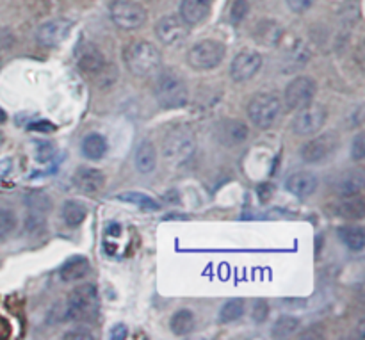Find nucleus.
<instances>
[{
	"instance_id": "4be33fe9",
	"label": "nucleus",
	"mask_w": 365,
	"mask_h": 340,
	"mask_svg": "<svg viewBox=\"0 0 365 340\" xmlns=\"http://www.w3.org/2000/svg\"><path fill=\"white\" fill-rule=\"evenodd\" d=\"M365 185V177L362 170H355V171H348L344 177L341 178L339 182V195L344 196V198H349V196H359L362 192Z\"/></svg>"
},
{
	"instance_id": "c756f323",
	"label": "nucleus",
	"mask_w": 365,
	"mask_h": 340,
	"mask_svg": "<svg viewBox=\"0 0 365 340\" xmlns=\"http://www.w3.org/2000/svg\"><path fill=\"white\" fill-rule=\"evenodd\" d=\"M245 302L242 299H230L223 305L220 312V321L221 323H234V321L241 319L245 316Z\"/></svg>"
},
{
	"instance_id": "a878e982",
	"label": "nucleus",
	"mask_w": 365,
	"mask_h": 340,
	"mask_svg": "<svg viewBox=\"0 0 365 340\" xmlns=\"http://www.w3.org/2000/svg\"><path fill=\"white\" fill-rule=\"evenodd\" d=\"M342 242L348 246L351 252H362L365 246V232L362 227H342L339 230Z\"/></svg>"
},
{
	"instance_id": "bb28decb",
	"label": "nucleus",
	"mask_w": 365,
	"mask_h": 340,
	"mask_svg": "<svg viewBox=\"0 0 365 340\" xmlns=\"http://www.w3.org/2000/svg\"><path fill=\"white\" fill-rule=\"evenodd\" d=\"M118 200L121 202L132 203V205H138L145 210H160V203L157 200H153L152 196L145 195V192H123V195H118Z\"/></svg>"
},
{
	"instance_id": "f704fd0d",
	"label": "nucleus",
	"mask_w": 365,
	"mask_h": 340,
	"mask_svg": "<svg viewBox=\"0 0 365 340\" xmlns=\"http://www.w3.org/2000/svg\"><path fill=\"white\" fill-rule=\"evenodd\" d=\"M250 13V2L248 0H235L230 7V18L234 24H241Z\"/></svg>"
},
{
	"instance_id": "dca6fc26",
	"label": "nucleus",
	"mask_w": 365,
	"mask_h": 340,
	"mask_svg": "<svg viewBox=\"0 0 365 340\" xmlns=\"http://www.w3.org/2000/svg\"><path fill=\"white\" fill-rule=\"evenodd\" d=\"M214 0H182L180 2V18L192 27L207 20L212 9Z\"/></svg>"
},
{
	"instance_id": "e433bc0d",
	"label": "nucleus",
	"mask_w": 365,
	"mask_h": 340,
	"mask_svg": "<svg viewBox=\"0 0 365 340\" xmlns=\"http://www.w3.org/2000/svg\"><path fill=\"white\" fill-rule=\"evenodd\" d=\"M267 314H269L267 303L262 302V299L255 302V305H253V321H255V323H264V321L267 319Z\"/></svg>"
},
{
	"instance_id": "1a4fd4ad",
	"label": "nucleus",
	"mask_w": 365,
	"mask_h": 340,
	"mask_svg": "<svg viewBox=\"0 0 365 340\" xmlns=\"http://www.w3.org/2000/svg\"><path fill=\"white\" fill-rule=\"evenodd\" d=\"M317 84L312 77H307V75H299L294 77L285 88V103L291 110L302 109L307 103H310L316 96Z\"/></svg>"
},
{
	"instance_id": "2eb2a0df",
	"label": "nucleus",
	"mask_w": 365,
	"mask_h": 340,
	"mask_svg": "<svg viewBox=\"0 0 365 340\" xmlns=\"http://www.w3.org/2000/svg\"><path fill=\"white\" fill-rule=\"evenodd\" d=\"M73 185L84 195H96L98 191H102L103 185H106V177L100 170L95 168L82 166L75 171L73 175Z\"/></svg>"
},
{
	"instance_id": "5701e85b",
	"label": "nucleus",
	"mask_w": 365,
	"mask_h": 340,
	"mask_svg": "<svg viewBox=\"0 0 365 340\" xmlns=\"http://www.w3.org/2000/svg\"><path fill=\"white\" fill-rule=\"evenodd\" d=\"M82 155L86 159L91 160H100L107 153V141L103 135L100 134H88L82 139Z\"/></svg>"
},
{
	"instance_id": "6ab92c4d",
	"label": "nucleus",
	"mask_w": 365,
	"mask_h": 340,
	"mask_svg": "<svg viewBox=\"0 0 365 340\" xmlns=\"http://www.w3.org/2000/svg\"><path fill=\"white\" fill-rule=\"evenodd\" d=\"M77 63L78 68L86 75H91V77H96L107 64L106 57H103V53L96 46H84L81 50V56H78Z\"/></svg>"
},
{
	"instance_id": "c9c22d12",
	"label": "nucleus",
	"mask_w": 365,
	"mask_h": 340,
	"mask_svg": "<svg viewBox=\"0 0 365 340\" xmlns=\"http://www.w3.org/2000/svg\"><path fill=\"white\" fill-rule=\"evenodd\" d=\"M351 157L355 160H362L365 157V138L364 134H356L351 145Z\"/></svg>"
},
{
	"instance_id": "0eeeda50",
	"label": "nucleus",
	"mask_w": 365,
	"mask_h": 340,
	"mask_svg": "<svg viewBox=\"0 0 365 340\" xmlns=\"http://www.w3.org/2000/svg\"><path fill=\"white\" fill-rule=\"evenodd\" d=\"M110 20L123 31H135L146 21V11L134 0H114L109 7Z\"/></svg>"
},
{
	"instance_id": "aec40b11",
	"label": "nucleus",
	"mask_w": 365,
	"mask_h": 340,
	"mask_svg": "<svg viewBox=\"0 0 365 340\" xmlns=\"http://www.w3.org/2000/svg\"><path fill=\"white\" fill-rule=\"evenodd\" d=\"M134 163H135V168H138L139 173H143V175H148L155 170L157 150H155V146H153L152 141L145 139V141L138 146V150H135Z\"/></svg>"
},
{
	"instance_id": "72a5a7b5",
	"label": "nucleus",
	"mask_w": 365,
	"mask_h": 340,
	"mask_svg": "<svg viewBox=\"0 0 365 340\" xmlns=\"http://www.w3.org/2000/svg\"><path fill=\"white\" fill-rule=\"evenodd\" d=\"M14 227H16V217H14V214L11 210L0 209V239L9 235L14 230Z\"/></svg>"
},
{
	"instance_id": "7ed1b4c3",
	"label": "nucleus",
	"mask_w": 365,
	"mask_h": 340,
	"mask_svg": "<svg viewBox=\"0 0 365 340\" xmlns=\"http://www.w3.org/2000/svg\"><path fill=\"white\" fill-rule=\"evenodd\" d=\"M282 113V100L277 93L264 91L253 96L248 103V116L255 127L266 128L273 127Z\"/></svg>"
},
{
	"instance_id": "cd10ccee",
	"label": "nucleus",
	"mask_w": 365,
	"mask_h": 340,
	"mask_svg": "<svg viewBox=\"0 0 365 340\" xmlns=\"http://www.w3.org/2000/svg\"><path fill=\"white\" fill-rule=\"evenodd\" d=\"M299 328V321L292 316H282L278 317L277 323L273 324V330H271V335L274 339H287L291 335L296 334V330Z\"/></svg>"
},
{
	"instance_id": "9b49d317",
	"label": "nucleus",
	"mask_w": 365,
	"mask_h": 340,
	"mask_svg": "<svg viewBox=\"0 0 365 340\" xmlns=\"http://www.w3.org/2000/svg\"><path fill=\"white\" fill-rule=\"evenodd\" d=\"M155 34L160 43L168 46H177L187 39L189 36V25L182 20L180 16H164L157 21Z\"/></svg>"
},
{
	"instance_id": "9d476101",
	"label": "nucleus",
	"mask_w": 365,
	"mask_h": 340,
	"mask_svg": "<svg viewBox=\"0 0 365 340\" xmlns=\"http://www.w3.org/2000/svg\"><path fill=\"white\" fill-rule=\"evenodd\" d=\"M339 148V135L335 132H324L317 138L310 139L302 148V159L309 164L321 163L328 157L334 155L335 150Z\"/></svg>"
},
{
	"instance_id": "473e14b6",
	"label": "nucleus",
	"mask_w": 365,
	"mask_h": 340,
	"mask_svg": "<svg viewBox=\"0 0 365 340\" xmlns=\"http://www.w3.org/2000/svg\"><path fill=\"white\" fill-rule=\"evenodd\" d=\"M56 155V146L50 141H36L34 143V159L39 164H46Z\"/></svg>"
},
{
	"instance_id": "ddd939ff",
	"label": "nucleus",
	"mask_w": 365,
	"mask_h": 340,
	"mask_svg": "<svg viewBox=\"0 0 365 340\" xmlns=\"http://www.w3.org/2000/svg\"><path fill=\"white\" fill-rule=\"evenodd\" d=\"M262 66V56L255 50H242L234 57L230 66V75L235 82H246L255 77Z\"/></svg>"
},
{
	"instance_id": "ea45409f",
	"label": "nucleus",
	"mask_w": 365,
	"mask_h": 340,
	"mask_svg": "<svg viewBox=\"0 0 365 340\" xmlns=\"http://www.w3.org/2000/svg\"><path fill=\"white\" fill-rule=\"evenodd\" d=\"M110 339L114 340H123L127 339V326L125 324H114L113 330H110Z\"/></svg>"
},
{
	"instance_id": "423d86ee",
	"label": "nucleus",
	"mask_w": 365,
	"mask_h": 340,
	"mask_svg": "<svg viewBox=\"0 0 365 340\" xmlns=\"http://www.w3.org/2000/svg\"><path fill=\"white\" fill-rule=\"evenodd\" d=\"M225 53H227V48L223 43L216 39H203L189 48L187 61L195 70L209 71L220 66L221 61L225 59Z\"/></svg>"
},
{
	"instance_id": "39448f33",
	"label": "nucleus",
	"mask_w": 365,
	"mask_h": 340,
	"mask_svg": "<svg viewBox=\"0 0 365 340\" xmlns=\"http://www.w3.org/2000/svg\"><path fill=\"white\" fill-rule=\"evenodd\" d=\"M98 309V291L93 284H84L75 289L66 303V316L70 319L88 321L93 319Z\"/></svg>"
},
{
	"instance_id": "393cba45",
	"label": "nucleus",
	"mask_w": 365,
	"mask_h": 340,
	"mask_svg": "<svg viewBox=\"0 0 365 340\" xmlns=\"http://www.w3.org/2000/svg\"><path fill=\"white\" fill-rule=\"evenodd\" d=\"M61 216H63V221L68 227H81L84 223L86 216H88V209L82 203L68 200V202H64L63 209H61Z\"/></svg>"
},
{
	"instance_id": "a19ab883",
	"label": "nucleus",
	"mask_w": 365,
	"mask_h": 340,
	"mask_svg": "<svg viewBox=\"0 0 365 340\" xmlns=\"http://www.w3.org/2000/svg\"><path fill=\"white\" fill-rule=\"evenodd\" d=\"M63 339H84V340H91L93 335H91V334H86L84 330H71V331H66V334L63 335Z\"/></svg>"
},
{
	"instance_id": "2f4dec72",
	"label": "nucleus",
	"mask_w": 365,
	"mask_h": 340,
	"mask_svg": "<svg viewBox=\"0 0 365 340\" xmlns=\"http://www.w3.org/2000/svg\"><path fill=\"white\" fill-rule=\"evenodd\" d=\"M341 214L344 217H353V220H360L365 214V205L360 198L356 196H349L348 202L341 207Z\"/></svg>"
},
{
	"instance_id": "f3484780",
	"label": "nucleus",
	"mask_w": 365,
	"mask_h": 340,
	"mask_svg": "<svg viewBox=\"0 0 365 340\" xmlns=\"http://www.w3.org/2000/svg\"><path fill=\"white\" fill-rule=\"evenodd\" d=\"M285 187L291 195L298 196V198H309L316 192L317 189V178L316 175L310 171H296L285 182Z\"/></svg>"
},
{
	"instance_id": "58836bf2",
	"label": "nucleus",
	"mask_w": 365,
	"mask_h": 340,
	"mask_svg": "<svg viewBox=\"0 0 365 340\" xmlns=\"http://www.w3.org/2000/svg\"><path fill=\"white\" fill-rule=\"evenodd\" d=\"M29 130H32V132H53V130H56V127H53L52 123H48V121H38V123L29 125Z\"/></svg>"
},
{
	"instance_id": "c85d7f7f",
	"label": "nucleus",
	"mask_w": 365,
	"mask_h": 340,
	"mask_svg": "<svg viewBox=\"0 0 365 340\" xmlns=\"http://www.w3.org/2000/svg\"><path fill=\"white\" fill-rule=\"evenodd\" d=\"M282 38V29L278 27L273 21H262L257 29V39H259L262 45L274 46L278 43V39Z\"/></svg>"
},
{
	"instance_id": "412c9836",
	"label": "nucleus",
	"mask_w": 365,
	"mask_h": 340,
	"mask_svg": "<svg viewBox=\"0 0 365 340\" xmlns=\"http://www.w3.org/2000/svg\"><path fill=\"white\" fill-rule=\"evenodd\" d=\"M88 271H89L88 259L82 255H75L71 257V259H68L66 262L63 264V267H61V280L68 282V284H71V282H78L81 278H84L86 274H88Z\"/></svg>"
},
{
	"instance_id": "f257e3e1",
	"label": "nucleus",
	"mask_w": 365,
	"mask_h": 340,
	"mask_svg": "<svg viewBox=\"0 0 365 340\" xmlns=\"http://www.w3.org/2000/svg\"><path fill=\"white\" fill-rule=\"evenodd\" d=\"M123 63L135 77H150L160 70L163 56L148 41H132L123 52Z\"/></svg>"
},
{
	"instance_id": "f8f14e48",
	"label": "nucleus",
	"mask_w": 365,
	"mask_h": 340,
	"mask_svg": "<svg viewBox=\"0 0 365 340\" xmlns=\"http://www.w3.org/2000/svg\"><path fill=\"white\" fill-rule=\"evenodd\" d=\"M71 27H73V24L70 20L53 18V20H48L43 25H39L38 32H36V39H38L39 45L52 48V46L61 45L70 36Z\"/></svg>"
},
{
	"instance_id": "7c9ffc66",
	"label": "nucleus",
	"mask_w": 365,
	"mask_h": 340,
	"mask_svg": "<svg viewBox=\"0 0 365 340\" xmlns=\"http://www.w3.org/2000/svg\"><path fill=\"white\" fill-rule=\"evenodd\" d=\"M27 205L29 209H31L32 216L43 217L41 214H46L50 210V198L41 191L31 192V195L27 196Z\"/></svg>"
},
{
	"instance_id": "4c0bfd02",
	"label": "nucleus",
	"mask_w": 365,
	"mask_h": 340,
	"mask_svg": "<svg viewBox=\"0 0 365 340\" xmlns=\"http://www.w3.org/2000/svg\"><path fill=\"white\" fill-rule=\"evenodd\" d=\"M285 2H287L289 9H291L292 13L302 14V13H307V11L314 6L316 0H285Z\"/></svg>"
},
{
	"instance_id": "f03ea898",
	"label": "nucleus",
	"mask_w": 365,
	"mask_h": 340,
	"mask_svg": "<svg viewBox=\"0 0 365 340\" xmlns=\"http://www.w3.org/2000/svg\"><path fill=\"white\" fill-rule=\"evenodd\" d=\"M155 98L163 109H180L187 103V84L175 71H163L155 82Z\"/></svg>"
},
{
	"instance_id": "b1692460",
	"label": "nucleus",
	"mask_w": 365,
	"mask_h": 340,
	"mask_svg": "<svg viewBox=\"0 0 365 340\" xmlns=\"http://www.w3.org/2000/svg\"><path fill=\"white\" fill-rule=\"evenodd\" d=\"M195 324H196L195 314L187 309H182L178 310V312H175L170 321L171 331H173L175 335H180V337L191 334V331L195 330Z\"/></svg>"
},
{
	"instance_id": "a211bd4d",
	"label": "nucleus",
	"mask_w": 365,
	"mask_h": 340,
	"mask_svg": "<svg viewBox=\"0 0 365 340\" xmlns=\"http://www.w3.org/2000/svg\"><path fill=\"white\" fill-rule=\"evenodd\" d=\"M310 61V48L307 46L305 41H296L292 43L291 48L285 52L284 59H282V70L285 73H296L298 70H302L303 66H307V63Z\"/></svg>"
},
{
	"instance_id": "4468645a",
	"label": "nucleus",
	"mask_w": 365,
	"mask_h": 340,
	"mask_svg": "<svg viewBox=\"0 0 365 340\" xmlns=\"http://www.w3.org/2000/svg\"><path fill=\"white\" fill-rule=\"evenodd\" d=\"M250 128L248 125L239 120H225L220 121L216 127V138L225 146H239L248 139Z\"/></svg>"
},
{
	"instance_id": "6e6552de",
	"label": "nucleus",
	"mask_w": 365,
	"mask_h": 340,
	"mask_svg": "<svg viewBox=\"0 0 365 340\" xmlns=\"http://www.w3.org/2000/svg\"><path fill=\"white\" fill-rule=\"evenodd\" d=\"M327 123V109L319 103H307L298 110L292 121V130L298 135H314Z\"/></svg>"
},
{
	"instance_id": "20e7f679",
	"label": "nucleus",
	"mask_w": 365,
	"mask_h": 340,
	"mask_svg": "<svg viewBox=\"0 0 365 340\" xmlns=\"http://www.w3.org/2000/svg\"><path fill=\"white\" fill-rule=\"evenodd\" d=\"M163 152L171 166H184V164L191 163V159L195 157L196 138L189 130H182V128L170 132L164 139Z\"/></svg>"
}]
</instances>
